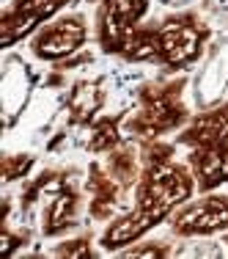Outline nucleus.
<instances>
[{"label": "nucleus", "mask_w": 228, "mask_h": 259, "mask_svg": "<svg viewBox=\"0 0 228 259\" xmlns=\"http://www.w3.org/2000/svg\"><path fill=\"white\" fill-rule=\"evenodd\" d=\"M184 85H187L184 77H157L143 83L135 91V113L127 119L124 133L149 141L182 130L190 121V110L184 105Z\"/></svg>", "instance_id": "20e7f679"}, {"label": "nucleus", "mask_w": 228, "mask_h": 259, "mask_svg": "<svg viewBox=\"0 0 228 259\" xmlns=\"http://www.w3.org/2000/svg\"><path fill=\"white\" fill-rule=\"evenodd\" d=\"M96 9L94 33L104 55H124L129 36L149 11V0H88Z\"/></svg>", "instance_id": "423d86ee"}, {"label": "nucleus", "mask_w": 228, "mask_h": 259, "mask_svg": "<svg viewBox=\"0 0 228 259\" xmlns=\"http://www.w3.org/2000/svg\"><path fill=\"white\" fill-rule=\"evenodd\" d=\"M170 254H174L170 243H162V240H151V243L135 245V248L124 251V256H149V259H162V256H170Z\"/></svg>", "instance_id": "4468645a"}, {"label": "nucleus", "mask_w": 228, "mask_h": 259, "mask_svg": "<svg viewBox=\"0 0 228 259\" xmlns=\"http://www.w3.org/2000/svg\"><path fill=\"white\" fill-rule=\"evenodd\" d=\"M39 196H47L44 212H41V232L44 237H58V234L75 229L80 224V190L75 185V168H52L36 177L25 188L20 201L22 212H30V207L39 201Z\"/></svg>", "instance_id": "39448f33"}, {"label": "nucleus", "mask_w": 228, "mask_h": 259, "mask_svg": "<svg viewBox=\"0 0 228 259\" xmlns=\"http://www.w3.org/2000/svg\"><path fill=\"white\" fill-rule=\"evenodd\" d=\"M127 119V110L116 116H102L91 124V138H88V152L99 155V152H113L124 144V130H121V121Z\"/></svg>", "instance_id": "f8f14e48"}, {"label": "nucleus", "mask_w": 228, "mask_h": 259, "mask_svg": "<svg viewBox=\"0 0 228 259\" xmlns=\"http://www.w3.org/2000/svg\"><path fill=\"white\" fill-rule=\"evenodd\" d=\"M225 245H228V232H225Z\"/></svg>", "instance_id": "dca6fc26"}, {"label": "nucleus", "mask_w": 228, "mask_h": 259, "mask_svg": "<svg viewBox=\"0 0 228 259\" xmlns=\"http://www.w3.org/2000/svg\"><path fill=\"white\" fill-rule=\"evenodd\" d=\"M176 146L187 149V165L201 193H212L228 182V102H217L190 116L176 135Z\"/></svg>", "instance_id": "7ed1b4c3"}, {"label": "nucleus", "mask_w": 228, "mask_h": 259, "mask_svg": "<svg viewBox=\"0 0 228 259\" xmlns=\"http://www.w3.org/2000/svg\"><path fill=\"white\" fill-rule=\"evenodd\" d=\"M176 144L159 138L140 141V177L135 182V207L102 232L104 251H121L168 221L195 193V177L187 163L174 157Z\"/></svg>", "instance_id": "f257e3e1"}, {"label": "nucleus", "mask_w": 228, "mask_h": 259, "mask_svg": "<svg viewBox=\"0 0 228 259\" xmlns=\"http://www.w3.org/2000/svg\"><path fill=\"white\" fill-rule=\"evenodd\" d=\"M104 105V89H102V80H80L75 83L69 94V124L72 127H85L88 121H94L96 110Z\"/></svg>", "instance_id": "9b49d317"}, {"label": "nucleus", "mask_w": 228, "mask_h": 259, "mask_svg": "<svg viewBox=\"0 0 228 259\" xmlns=\"http://www.w3.org/2000/svg\"><path fill=\"white\" fill-rule=\"evenodd\" d=\"M72 0H11L0 17V47H14L20 39L36 33Z\"/></svg>", "instance_id": "1a4fd4ad"}, {"label": "nucleus", "mask_w": 228, "mask_h": 259, "mask_svg": "<svg viewBox=\"0 0 228 259\" xmlns=\"http://www.w3.org/2000/svg\"><path fill=\"white\" fill-rule=\"evenodd\" d=\"M212 28L198 11H176L162 20L140 22L121 58L127 64H154L162 72H184L198 64Z\"/></svg>", "instance_id": "f03ea898"}, {"label": "nucleus", "mask_w": 228, "mask_h": 259, "mask_svg": "<svg viewBox=\"0 0 228 259\" xmlns=\"http://www.w3.org/2000/svg\"><path fill=\"white\" fill-rule=\"evenodd\" d=\"M85 188H88V196H91L88 215L94 221L113 218V212H116V209H121V204H124V193L129 190L127 185H121L99 163H91L88 165V182H85Z\"/></svg>", "instance_id": "9d476101"}, {"label": "nucleus", "mask_w": 228, "mask_h": 259, "mask_svg": "<svg viewBox=\"0 0 228 259\" xmlns=\"http://www.w3.org/2000/svg\"><path fill=\"white\" fill-rule=\"evenodd\" d=\"M33 168V155H6L3 157V182H14Z\"/></svg>", "instance_id": "ddd939ff"}, {"label": "nucleus", "mask_w": 228, "mask_h": 259, "mask_svg": "<svg viewBox=\"0 0 228 259\" xmlns=\"http://www.w3.org/2000/svg\"><path fill=\"white\" fill-rule=\"evenodd\" d=\"M52 254H55V256H94V251H91V237L69 240V243L58 245Z\"/></svg>", "instance_id": "2eb2a0df"}, {"label": "nucleus", "mask_w": 228, "mask_h": 259, "mask_svg": "<svg viewBox=\"0 0 228 259\" xmlns=\"http://www.w3.org/2000/svg\"><path fill=\"white\" fill-rule=\"evenodd\" d=\"M85 39H88V20L75 11V14H64L36 30L30 39V53L39 61L58 64L83 50Z\"/></svg>", "instance_id": "0eeeda50"}, {"label": "nucleus", "mask_w": 228, "mask_h": 259, "mask_svg": "<svg viewBox=\"0 0 228 259\" xmlns=\"http://www.w3.org/2000/svg\"><path fill=\"white\" fill-rule=\"evenodd\" d=\"M170 232L176 237H212L228 232V196L206 193L198 201H187L170 215Z\"/></svg>", "instance_id": "6e6552de"}]
</instances>
